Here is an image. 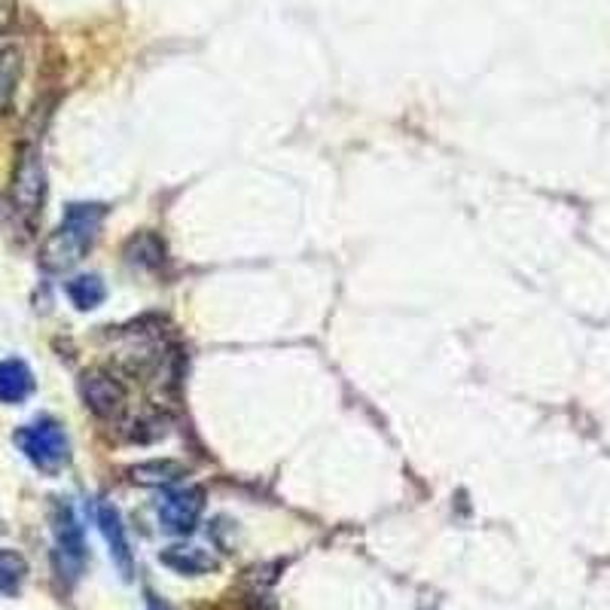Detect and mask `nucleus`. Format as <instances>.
<instances>
[{"mask_svg": "<svg viewBox=\"0 0 610 610\" xmlns=\"http://www.w3.org/2000/svg\"><path fill=\"white\" fill-rule=\"evenodd\" d=\"M108 218V208L98 202H74L65 211V220L55 232L46 235L41 244V266L46 271H68L74 269L86 251L96 244L101 223Z\"/></svg>", "mask_w": 610, "mask_h": 610, "instance_id": "f257e3e1", "label": "nucleus"}, {"mask_svg": "<svg viewBox=\"0 0 610 610\" xmlns=\"http://www.w3.org/2000/svg\"><path fill=\"white\" fill-rule=\"evenodd\" d=\"M43 202H46V165L37 144L25 141L15 153L13 177H10V208L22 223H34L41 218Z\"/></svg>", "mask_w": 610, "mask_h": 610, "instance_id": "f03ea898", "label": "nucleus"}, {"mask_svg": "<svg viewBox=\"0 0 610 610\" xmlns=\"http://www.w3.org/2000/svg\"><path fill=\"white\" fill-rule=\"evenodd\" d=\"M15 446L22 448V455L41 474L55 476L58 470H65V464L70 462L68 434H65V428L55 419H37L25 424L15 434Z\"/></svg>", "mask_w": 610, "mask_h": 610, "instance_id": "7ed1b4c3", "label": "nucleus"}, {"mask_svg": "<svg viewBox=\"0 0 610 610\" xmlns=\"http://www.w3.org/2000/svg\"><path fill=\"white\" fill-rule=\"evenodd\" d=\"M156 513H159V525L165 534H177V537L190 534L204 513V488L184 486L165 491Z\"/></svg>", "mask_w": 610, "mask_h": 610, "instance_id": "20e7f679", "label": "nucleus"}, {"mask_svg": "<svg viewBox=\"0 0 610 610\" xmlns=\"http://www.w3.org/2000/svg\"><path fill=\"white\" fill-rule=\"evenodd\" d=\"M80 397L86 409L104 421L120 419L122 412H125V403H129L125 385L113 373H108V369H89V373H82Z\"/></svg>", "mask_w": 610, "mask_h": 610, "instance_id": "39448f33", "label": "nucleus"}, {"mask_svg": "<svg viewBox=\"0 0 610 610\" xmlns=\"http://www.w3.org/2000/svg\"><path fill=\"white\" fill-rule=\"evenodd\" d=\"M53 531H55V562L62 577L68 574L70 580L80 577L82 565H86V541H82V529L77 515L68 503H58L53 513Z\"/></svg>", "mask_w": 610, "mask_h": 610, "instance_id": "423d86ee", "label": "nucleus"}, {"mask_svg": "<svg viewBox=\"0 0 610 610\" xmlns=\"http://www.w3.org/2000/svg\"><path fill=\"white\" fill-rule=\"evenodd\" d=\"M98 529H101L104 541H108L113 565L120 568V574L125 580H132V574H135V558H132V546H129V534H125V525H122V515L113 503H98Z\"/></svg>", "mask_w": 610, "mask_h": 610, "instance_id": "0eeeda50", "label": "nucleus"}, {"mask_svg": "<svg viewBox=\"0 0 610 610\" xmlns=\"http://www.w3.org/2000/svg\"><path fill=\"white\" fill-rule=\"evenodd\" d=\"M159 562L165 568H171L175 574H187V577H202V574H211L218 570V558L214 553H208L204 546H196V543H175L159 553Z\"/></svg>", "mask_w": 610, "mask_h": 610, "instance_id": "6e6552de", "label": "nucleus"}, {"mask_svg": "<svg viewBox=\"0 0 610 610\" xmlns=\"http://www.w3.org/2000/svg\"><path fill=\"white\" fill-rule=\"evenodd\" d=\"M31 391H34V373L27 369L25 361L19 357L0 361V403L7 407L25 403Z\"/></svg>", "mask_w": 610, "mask_h": 610, "instance_id": "1a4fd4ad", "label": "nucleus"}, {"mask_svg": "<svg viewBox=\"0 0 610 610\" xmlns=\"http://www.w3.org/2000/svg\"><path fill=\"white\" fill-rule=\"evenodd\" d=\"M122 257H125L129 266H135V269L153 271V269H159V266L165 263V244L159 242V235H153V232L144 230L125 242Z\"/></svg>", "mask_w": 610, "mask_h": 610, "instance_id": "9d476101", "label": "nucleus"}, {"mask_svg": "<svg viewBox=\"0 0 610 610\" xmlns=\"http://www.w3.org/2000/svg\"><path fill=\"white\" fill-rule=\"evenodd\" d=\"M132 483L137 486H175L177 479H184L187 476V464L180 462H171V458H156V462H144V464H135L132 470Z\"/></svg>", "mask_w": 610, "mask_h": 610, "instance_id": "9b49d317", "label": "nucleus"}, {"mask_svg": "<svg viewBox=\"0 0 610 610\" xmlns=\"http://www.w3.org/2000/svg\"><path fill=\"white\" fill-rule=\"evenodd\" d=\"M68 297L80 312H92L108 299V287L98 275H77L74 281H68Z\"/></svg>", "mask_w": 610, "mask_h": 610, "instance_id": "f8f14e48", "label": "nucleus"}, {"mask_svg": "<svg viewBox=\"0 0 610 610\" xmlns=\"http://www.w3.org/2000/svg\"><path fill=\"white\" fill-rule=\"evenodd\" d=\"M19 80H22V53L15 46H7L0 49V110L13 104Z\"/></svg>", "mask_w": 610, "mask_h": 610, "instance_id": "ddd939ff", "label": "nucleus"}, {"mask_svg": "<svg viewBox=\"0 0 610 610\" xmlns=\"http://www.w3.org/2000/svg\"><path fill=\"white\" fill-rule=\"evenodd\" d=\"M27 577V562L15 550H0V596H15Z\"/></svg>", "mask_w": 610, "mask_h": 610, "instance_id": "4468645a", "label": "nucleus"}]
</instances>
